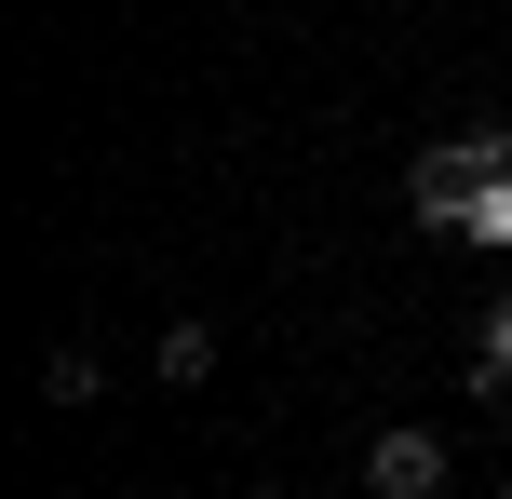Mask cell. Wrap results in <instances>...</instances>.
Returning <instances> with one entry per match:
<instances>
[{"mask_svg":"<svg viewBox=\"0 0 512 499\" xmlns=\"http://www.w3.org/2000/svg\"><path fill=\"white\" fill-rule=\"evenodd\" d=\"M364 473H378L391 499H418V486L445 473V446H432V432H378V446H364Z\"/></svg>","mask_w":512,"mask_h":499,"instance_id":"6da1fadb","label":"cell"},{"mask_svg":"<svg viewBox=\"0 0 512 499\" xmlns=\"http://www.w3.org/2000/svg\"><path fill=\"white\" fill-rule=\"evenodd\" d=\"M149 365H162V392H203V378H216V324H189V311H176Z\"/></svg>","mask_w":512,"mask_h":499,"instance_id":"7a4b0ae2","label":"cell"},{"mask_svg":"<svg viewBox=\"0 0 512 499\" xmlns=\"http://www.w3.org/2000/svg\"><path fill=\"white\" fill-rule=\"evenodd\" d=\"M472 392H486V405H512V297L486 311V338H472Z\"/></svg>","mask_w":512,"mask_h":499,"instance_id":"3957f363","label":"cell"},{"mask_svg":"<svg viewBox=\"0 0 512 499\" xmlns=\"http://www.w3.org/2000/svg\"><path fill=\"white\" fill-rule=\"evenodd\" d=\"M41 405H95V351H41Z\"/></svg>","mask_w":512,"mask_h":499,"instance_id":"277c9868","label":"cell"}]
</instances>
